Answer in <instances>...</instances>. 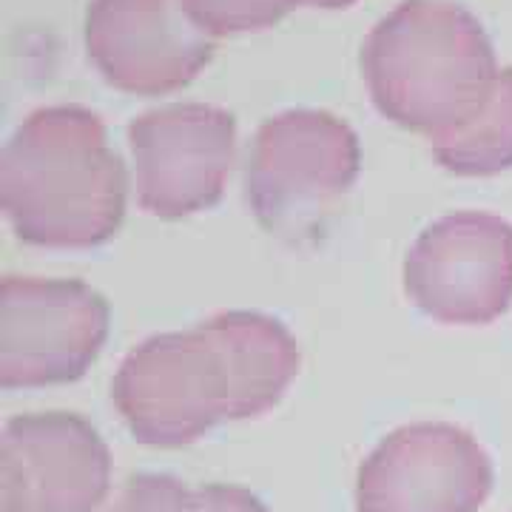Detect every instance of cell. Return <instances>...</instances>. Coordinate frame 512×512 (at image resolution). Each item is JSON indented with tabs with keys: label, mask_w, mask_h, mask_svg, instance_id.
I'll use <instances>...</instances> for the list:
<instances>
[{
	"label": "cell",
	"mask_w": 512,
	"mask_h": 512,
	"mask_svg": "<svg viewBox=\"0 0 512 512\" xmlns=\"http://www.w3.org/2000/svg\"><path fill=\"white\" fill-rule=\"evenodd\" d=\"M126 200V165L92 109H37L0 154V208L23 242L97 248L120 231Z\"/></svg>",
	"instance_id": "cell-1"
},
{
	"label": "cell",
	"mask_w": 512,
	"mask_h": 512,
	"mask_svg": "<svg viewBox=\"0 0 512 512\" xmlns=\"http://www.w3.org/2000/svg\"><path fill=\"white\" fill-rule=\"evenodd\" d=\"M362 72L387 120L436 140L484 106L501 69L473 12L453 0H402L370 29Z\"/></svg>",
	"instance_id": "cell-2"
},
{
	"label": "cell",
	"mask_w": 512,
	"mask_h": 512,
	"mask_svg": "<svg viewBox=\"0 0 512 512\" xmlns=\"http://www.w3.org/2000/svg\"><path fill=\"white\" fill-rule=\"evenodd\" d=\"M362 168L356 131L330 111L291 109L256 128L245 197L268 231L299 234L348 194Z\"/></svg>",
	"instance_id": "cell-3"
},
{
	"label": "cell",
	"mask_w": 512,
	"mask_h": 512,
	"mask_svg": "<svg viewBox=\"0 0 512 512\" xmlns=\"http://www.w3.org/2000/svg\"><path fill=\"white\" fill-rule=\"evenodd\" d=\"M228 399L220 350L200 325L140 342L111 382V402L128 433L160 450L188 447L228 421Z\"/></svg>",
	"instance_id": "cell-4"
},
{
	"label": "cell",
	"mask_w": 512,
	"mask_h": 512,
	"mask_svg": "<svg viewBox=\"0 0 512 512\" xmlns=\"http://www.w3.org/2000/svg\"><path fill=\"white\" fill-rule=\"evenodd\" d=\"M103 293L80 279L0 282V387L32 390L86 376L109 339Z\"/></svg>",
	"instance_id": "cell-5"
},
{
	"label": "cell",
	"mask_w": 512,
	"mask_h": 512,
	"mask_svg": "<svg viewBox=\"0 0 512 512\" xmlns=\"http://www.w3.org/2000/svg\"><path fill=\"white\" fill-rule=\"evenodd\" d=\"M495 467L484 444L450 421H416L384 436L356 476V512H478Z\"/></svg>",
	"instance_id": "cell-6"
},
{
	"label": "cell",
	"mask_w": 512,
	"mask_h": 512,
	"mask_svg": "<svg viewBox=\"0 0 512 512\" xmlns=\"http://www.w3.org/2000/svg\"><path fill=\"white\" fill-rule=\"evenodd\" d=\"M134 191L160 220H183L217 205L237 163V120L208 103H171L128 126Z\"/></svg>",
	"instance_id": "cell-7"
},
{
	"label": "cell",
	"mask_w": 512,
	"mask_h": 512,
	"mask_svg": "<svg viewBox=\"0 0 512 512\" xmlns=\"http://www.w3.org/2000/svg\"><path fill=\"white\" fill-rule=\"evenodd\" d=\"M416 308L444 325H490L512 305V225L458 211L424 228L404 259Z\"/></svg>",
	"instance_id": "cell-8"
},
{
	"label": "cell",
	"mask_w": 512,
	"mask_h": 512,
	"mask_svg": "<svg viewBox=\"0 0 512 512\" xmlns=\"http://www.w3.org/2000/svg\"><path fill=\"white\" fill-rule=\"evenodd\" d=\"M111 490V450L66 410L15 416L0 430V512H97Z\"/></svg>",
	"instance_id": "cell-9"
},
{
	"label": "cell",
	"mask_w": 512,
	"mask_h": 512,
	"mask_svg": "<svg viewBox=\"0 0 512 512\" xmlns=\"http://www.w3.org/2000/svg\"><path fill=\"white\" fill-rule=\"evenodd\" d=\"M86 49L114 89L140 97L188 86L214 57V37L183 0H92Z\"/></svg>",
	"instance_id": "cell-10"
},
{
	"label": "cell",
	"mask_w": 512,
	"mask_h": 512,
	"mask_svg": "<svg viewBox=\"0 0 512 512\" xmlns=\"http://www.w3.org/2000/svg\"><path fill=\"white\" fill-rule=\"evenodd\" d=\"M220 350L228 376V421L265 416L285 399L302 353L279 319L256 311H225L200 325Z\"/></svg>",
	"instance_id": "cell-11"
},
{
	"label": "cell",
	"mask_w": 512,
	"mask_h": 512,
	"mask_svg": "<svg viewBox=\"0 0 512 512\" xmlns=\"http://www.w3.org/2000/svg\"><path fill=\"white\" fill-rule=\"evenodd\" d=\"M430 148L458 177H493L512 168V66L498 72L484 106L464 126L430 140Z\"/></svg>",
	"instance_id": "cell-12"
},
{
	"label": "cell",
	"mask_w": 512,
	"mask_h": 512,
	"mask_svg": "<svg viewBox=\"0 0 512 512\" xmlns=\"http://www.w3.org/2000/svg\"><path fill=\"white\" fill-rule=\"evenodd\" d=\"M205 35L228 37L274 26L308 0H183Z\"/></svg>",
	"instance_id": "cell-13"
},
{
	"label": "cell",
	"mask_w": 512,
	"mask_h": 512,
	"mask_svg": "<svg viewBox=\"0 0 512 512\" xmlns=\"http://www.w3.org/2000/svg\"><path fill=\"white\" fill-rule=\"evenodd\" d=\"M97 512H200V498L197 490L168 473H137Z\"/></svg>",
	"instance_id": "cell-14"
},
{
	"label": "cell",
	"mask_w": 512,
	"mask_h": 512,
	"mask_svg": "<svg viewBox=\"0 0 512 512\" xmlns=\"http://www.w3.org/2000/svg\"><path fill=\"white\" fill-rule=\"evenodd\" d=\"M200 512H271L262 498L239 484H205L197 490Z\"/></svg>",
	"instance_id": "cell-15"
},
{
	"label": "cell",
	"mask_w": 512,
	"mask_h": 512,
	"mask_svg": "<svg viewBox=\"0 0 512 512\" xmlns=\"http://www.w3.org/2000/svg\"><path fill=\"white\" fill-rule=\"evenodd\" d=\"M356 0H308V6H316V9H345Z\"/></svg>",
	"instance_id": "cell-16"
}]
</instances>
